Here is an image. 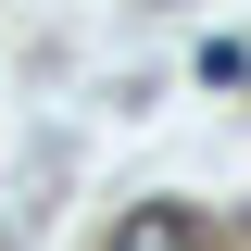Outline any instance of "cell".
<instances>
[{
	"label": "cell",
	"instance_id": "obj_1",
	"mask_svg": "<svg viewBox=\"0 0 251 251\" xmlns=\"http://www.w3.org/2000/svg\"><path fill=\"white\" fill-rule=\"evenodd\" d=\"M113 251H201V226H188L176 201H138V214L113 226Z\"/></svg>",
	"mask_w": 251,
	"mask_h": 251
}]
</instances>
